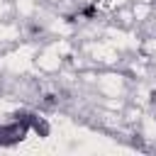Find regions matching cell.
I'll use <instances>...</instances> for the list:
<instances>
[{
    "label": "cell",
    "mask_w": 156,
    "mask_h": 156,
    "mask_svg": "<svg viewBox=\"0 0 156 156\" xmlns=\"http://www.w3.org/2000/svg\"><path fill=\"white\" fill-rule=\"evenodd\" d=\"M146 2H156V0H146Z\"/></svg>",
    "instance_id": "cell-1"
}]
</instances>
